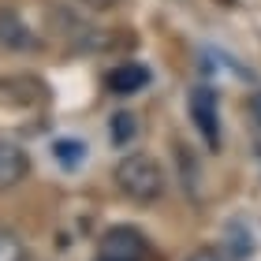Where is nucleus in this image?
<instances>
[{
	"label": "nucleus",
	"mask_w": 261,
	"mask_h": 261,
	"mask_svg": "<svg viewBox=\"0 0 261 261\" xmlns=\"http://www.w3.org/2000/svg\"><path fill=\"white\" fill-rule=\"evenodd\" d=\"M191 120L198 127L201 142L217 153L220 149V109H217V90L213 86H194L191 90Z\"/></svg>",
	"instance_id": "obj_2"
},
{
	"label": "nucleus",
	"mask_w": 261,
	"mask_h": 261,
	"mask_svg": "<svg viewBox=\"0 0 261 261\" xmlns=\"http://www.w3.org/2000/svg\"><path fill=\"white\" fill-rule=\"evenodd\" d=\"M116 187H120L123 198L138 201V205H149V201H157L164 194L168 175H164L157 157H149V153H127L116 164Z\"/></svg>",
	"instance_id": "obj_1"
},
{
	"label": "nucleus",
	"mask_w": 261,
	"mask_h": 261,
	"mask_svg": "<svg viewBox=\"0 0 261 261\" xmlns=\"http://www.w3.org/2000/svg\"><path fill=\"white\" fill-rule=\"evenodd\" d=\"M86 4H93V8H105V4H112V0H86Z\"/></svg>",
	"instance_id": "obj_12"
},
{
	"label": "nucleus",
	"mask_w": 261,
	"mask_h": 261,
	"mask_svg": "<svg viewBox=\"0 0 261 261\" xmlns=\"http://www.w3.org/2000/svg\"><path fill=\"white\" fill-rule=\"evenodd\" d=\"M53 157L64 164L67 172H75L82 161H86V146H82L79 138H56L53 142Z\"/></svg>",
	"instance_id": "obj_7"
},
{
	"label": "nucleus",
	"mask_w": 261,
	"mask_h": 261,
	"mask_svg": "<svg viewBox=\"0 0 261 261\" xmlns=\"http://www.w3.org/2000/svg\"><path fill=\"white\" fill-rule=\"evenodd\" d=\"M149 250L146 235L138 228H130V224H116L101 235V250L97 254H109V257H120V261H142Z\"/></svg>",
	"instance_id": "obj_3"
},
{
	"label": "nucleus",
	"mask_w": 261,
	"mask_h": 261,
	"mask_svg": "<svg viewBox=\"0 0 261 261\" xmlns=\"http://www.w3.org/2000/svg\"><path fill=\"white\" fill-rule=\"evenodd\" d=\"M135 130H138L135 116H130V112H116L112 123H109V138L116 142V146H127V142L135 138Z\"/></svg>",
	"instance_id": "obj_8"
},
{
	"label": "nucleus",
	"mask_w": 261,
	"mask_h": 261,
	"mask_svg": "<svg viewBox=\"0 0 261 261\" xmlns=\"http://www.w3.org/2000/svg\"><path fill=\"white\" fill-rule=\"evenodd\" d=\"M93 261H120V257H109V254H97V257H93Z\"/></svg>",
	"instance_id": "obj_13"
},
{
	"label": "nucleus",
	"mask_w": 261,
	"mask_h": 261,
	"mask_svg": "<svg viewBox=\"0 0 261 261\" xmlns=\"http://www.w3.org/2000/svg\"><path fill=\"white\" fill-rule=\"evenodd\" d=\"M27 172H30L27 149L15 146V142H4V138H0V191L19 187L22 179H27Z\"/></svg>",
	"instance_id": "obj_6"
},
{
	"label": "nucleus",
	"mask_w": 261,
	"mask_h": 261,
	"mask_svg": "<svg viewBox=\"0 0 261 261\" xmlns=\"http://www.w3.org/2000/svg\"><path fill=\"white\" fill-rule=\"evenodd\" d=\"M38 45H41L38 34L22 22V15H15L11 8H0V49H8V53H34Z\"/></svg>",
	"instance_id": "obj_4"
},
{
	"label": "nucleus",
	"mask_w": 261,
	"mask_h": 261,
	"mask_svg": "<svg viewBox=\"0 0 261 261\" xmlns=\"http://www.w3.org/2000/svg\"><path fill=\"white\" fill-rule=\"evenodd\" d=\"M146 86H149V67L135 64V60L116 64L109 75H105V90L116 93V97H135V93H142Z\"/></svg>",
	"instance_id": "obj_5"
},
{
	"label": "nucleus",
	"mask_w": 261,
	"mask_h": 261,
	"mask_svg": "<svg viewBox=\"0 0 261 261\" xmlns=\"http://www.w3.org/2000/svg\"><path fill=\"white\" fill-rule=\"evenodd\" d=\"M246 112H250V120H254V127L261 130V90L254 93L250 101H246Z\"/></svg>",
	"instance_id": "obj_11"
},
{
	"label": "nucleus",
	"mask_w": 261,
	"mask_h": 261,
	"mask_svg": "<svg viewBox=\"0 0 261 261\" xmlns=\"http://www.w3.org/2000/svg\"><path fill=\"white\" fill-rule=\"evenodd\" d=\"M187 261H231V257L224 254V250H217V246H198Z\"/></svg>",
	"instance_id": "obj_10"
},
{
	"label": "nucleus",
	"mask_w": 261,
	"mask_h": 261,
	"mask_svg": "<svg viewBox=\"0 0 261 261\" xmlns=\"http://www.w3.org/2000/svg\"><path fill=\"white\" fill-rule=\"evenodd\" d=\"M0 261H27V246L11 228H0Z\"/></svg>",
	"instance_id": "obj_9"
}]
</instances>
